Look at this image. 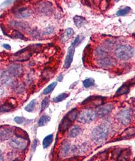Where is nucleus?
<instances>
[{
	"label": "nucleus",
	"mask_w": 135,
	"mask_h": 161,
	"mask_svg": "<svg viewBox=\"0 0 135 161\" xmlns=\"http://www.w3.org/2000/svg\"><path fill=\"white\" fill-rule=\"evenodd\" d=\"M36 105V99H33L24 108V109L27 112H32L34 109Z\"/></svg>",
	"instance_id": "obj_31"
},
{
	"label": "nucleus",
	"mask_w": 135,
	"mask_h": 161,
	"mask_svg": "<svg viewBox=\"0 0 135 161\" xmlns=\"http://www.w3.org/2000/svg\"><path fill=\"white\" fill-rule=\"evenodd\" d=\"M74 21L77 27H82L86 23L85 19L83 17L80 16H75L74 18Z\"/></svg>",
	"instance_id": "obj_22"
},
{
	"label": "nucleus",
	"mask_w": 135,
	"mask_h": 161,
	"mask_svg": "<svg viewBox=\"0 0 135 161\" xmlns=\"http://www.w3.org/2000/svg\"><path fill=\"white\" fill-rule=\"evenodd\" d=\"M62 78H63V75L61 74V75L60 76V77H59V78H57V81H61L62 79Z\"/></svg>",
	"instance_id": "obj_40"
},
{
	"label": "nucleus",
	"mask_w": 135,
	"mask_h": 161,
	"mask_svg": "<svg viewBox=\"0 0 135 161\" xmlns=\"http://www.w3.org/2000/svg\"><path fill=\"white\" fill-rule=\"evenodd\" d=\"M79 114V112L78 109L77 108H74L67 113L65 117H67L71 121L73 122L74 121L76 120V119H77V118H78Z\"/></svg>",
	"instance_id": "obj_20"
},
{
	"label": "nucleus",
	"mask_w": 135,
	"mask_h": 161,
	"mask_svg": "<svg viewBox=\"0 0 135 161\" xmlns=\"http://www.w3.org/2000/svg\"><path fill=\"white\" fill-rule=\"evenodd\" d=\"M13 130L11 128L6 127L0 130V142L8 140L12 137L13 135Z\"/></svg>",
	"instance_id": "obj_13"
},
{
	"label": "nucleus",
	"mask_w": 135,
	"mask_h": 161,
	"mask_svg": "<svg viewBox=\"0 0 135 161\" xmlns=\"http://www.w3.org/2000/svg\"><path fill=\"white\" fill-rule=\"evenodd\" d=\"M14 109V106L11 102H6L2 106H0V112H7Z\"/></svg>",
	"instance_id": "obj_23"
},
{
	"label": "nucleus",
	"mask_w": 135,
	"mask_h": 161,
	"mask_svg": "<svg viewBox=\"0 0 135 161\" xmlns=\"http://www.w3.org/2000/svg\"><path fill=\"white\" fill-rule=\"evenodd\" d=\"M80 43V37L79 36H78L75 39L74 42L72 43V44L69 48L68 51H67V53L66 55V58H65L64 64V68L65 69H68L71 66L73 61L75 47Z\"/></svg>",
	"instance_id": "obj_5"
},
{
	"label": "nucleus",
	"mask_w": 135,
	"mask_h": 161,
	"mask_svg": "<svg viewBox=\"0 0 135 161\" xmlns=\"http://www.w3.org/2000/svg\"><path fill=\"white\" fill-rule=\"evenodd\" d=\"M104 99V98L101 96H90L84 101L82 105L83 104H90V105L95 107H99L103 104Z\"/></svg>",
	"instance_id": "obj_11"
},
{
	"label": "nucleus",
	"mask_w": 135,
	"mask_h": 161,
	"mask_svg": "<svg viewBox=\"0 0 135 161\" xmlns=\"http://www.w3.org/2000/svg\"><path fill=\"white\" fill-rule=\"evenodd\" d=\"M83 86L86 88H89L90 87L93 86L95 84V80L93 78H88L86 79L83 81Z\"/></svg>",
	"instance_id": "obj_30"
},
{
	"label": "nucleus",
	"mask_w": 135,
	"mask_h": 161,
	"mask_svg": "<svg viewBox=\"0 0 135 161\" xmlns=\"http://www.w3.org/2000/svg\"><path fill=\"white\" fill-rule=\"evenodd\" d=\"M14 133L15 136L19 139H24V140L29 139L28 134H27V132L25 130H24L23 129L19 128V127H15Z\"/></svg>",
	"instance_id": "obj_18"
},
{
	"label": "nucleus",
	"mask_w": 135,
	"mask_h": 161,
	"mask_svg": "<svg viewBox=\"0 0 135 161\" xmlns=\"http://www.w3.org/2000/svg\"><path fill=\"white\" fill-rule=\"evenodd\" d=\"M13 161H22V160L20 158H16L14 160H13Z\"/></svg>",
	"instance_id": "obj_41"
},
{
	"label": "nucleus",
	"mask_w": 135,
	"mask_h": 161,
	"mask_svg": "<svg viewBox=\"0 0 135 161\" xmlns=\"http://www.w3.org/2000/svg\"><path fill=\"white\" fill-rule=\"evenodd\" d=\"M72 122L68 118L65 116L62 119L59 124V132L62 134L64 133V132H65L71 127V126H72Z\"/></svg>",
	"instance_id": "obj_14"
},
{
	"label": "nucleus",
	"mask_w": 135,
	"mask_h": 161,
	"mask_svg": "<svg viewBox=\"0 0 135 161\" xmlns=\"http://www.w3.org/2000/svg\"><path fill=\"white\" fill-rule=\"evenodd\" d=\"M131 156V151L130 149L121 150L120 154L117 157V161H130Z\"/></svg>",
	"instance_id": "obj_15"
},
{
	"label": "nucleus",
	"mask_w": 135,
	"mask_h": 161,
	"mask_svg": "<svg viewBox=\"0 0 135 161\" xmlns=\"http://www.w3.org/2000/svg\"><path fill=\"white\" fill-rule=\"evenodd\" d=\"M96 62L99 66L103 68H110L113 67L117 64V61L113 57L108 55L107 51L103 47H99L95 52Z\"/></svg>",
	"instance_id": "obj_1"
},
{
	"label": "nucleus",
	"mask_w": 135,
	"mask_h": 161,
	"mask_svg": "<svg viewBox=\"0 0 135 161\" xmlns=\"http://www.w3.org/2000/svg\"><path fill=\"white\" fill-rule=\"evenodd\" d=\"M11 25L13 26L14 27L19 28V29H22V30H26L27 27H29V25L26 23L18 22L16 21H12Z\"/></svg>",
	"instance_id": "obj_27"
},
{
	"label": "nucleus",
	"mask_w": 135,
	"mask_h": 161,
	"mask_svg": "<svg viewBox=\"0 0 135 161\" xmlns=\"http://www.w3.org/2000/svg\"><path fill=\"white\" fill-rule=\"evenodd\" d=\"M10 146L16 149L19 150H23L27 147V141L24 139H14L11 140L9 142Z\"/></svg>",
	"instance_id": "obj_10"
},
{
	"label": "nucleus",
	"mask_w": 135,
	"mask_h": 161,
	"mask_svg": "<svg viewBox=\"0 0 135 161\" xmlns=\"http://www.w3.org/2000/svg\"><path fill=\"white\" fill-rule=\"evenodd\" d=\"M95 111L91 108H86L83 109L78 116L77 121L82 124H89L93 122L96 118Z\"/></svg>",
	"instance_id": "obj_4"
},
{
	"label": "nucleus",
	"mask_w": 135,
	"mask_h": 161,
	"mask_svg": "<svg viewBox=\"0 0 135 161\" xmlns=\"http://www.w3.org/2000/svg\"><path fill=\"white\" fill-rule=\"evenodd\" d=\"M129 90H130V85L128 84H124L118 89L117 94H116V96H120L121 95V94H126L129 91Z\"/></svg>",
	"instance_id": "obj_26"
},
{
	"label": "nucleus",
	"mask_w": 135,
	"mask_h": 161,
	"mask_svg": "<svg viewBox=\"0 0 135 161\" xmlns=\"http://www.w3.org/2000/svg\"><path fill=\"white\" fill-rule=\"evenodd\" d=\"M39 7L40 8V11L44 14L50 13L52 12V5L49 2L42 3L40 6Z\"/></svg>",
	"instance_id": "obj_19"
},
{
	"label": "nucleus",
	"mask_w": 135,
	"mask_h": 161,
	"mask_svg": "<svg viewBox=\"0 0 135 161\" xmlns=\"http://www.w3.org/2000/svg\"><path fill=\"white\" fill-rule=\"evenodd\" d=\"M114 108V106L113 104L108 103L104 105H101L100 106L98 107L95 111L96 116L99 118H103L105 116L108 115V114L113 110Z\"/></svg>",
	"instance_id": "obj_8"
},
{
	"label": "nucleus",
	"mask_w": 135,
	"mask_h": 161,
	"mask_svg": "<svg viewBox=\"0 0 135 161\" xmlns=\"http://www.w3.org/2000/svg\"><path fill=\"white\" fill-rule=\"evenodd\" d=\"M74 34V31L73 29H72V28H68V29H67L65 30L64 37L65 40H67V39L70 38L72 36H73Z\"/></svg>",
	"instance_id": "obj_34"
},
{
	"label": "nucleus",
	"mask_w": 135,
	"mask_h": 161,
	"mask_svg": "<svg viewBox=\"0 0 135 161\" xmlns=\"http://www.w3.org/2000/svg\"><path fill=\"white\" fill-rule=\"evenodd\" d=\"M117 119L121 124L128 125L132 119V112L129 109H124L120 111L117 114Z\"/></svg>",
	"instance_id": "obj_6"
},
{
	"label": "nucleus",
	"mask_w": 135,
	"mask_h": 161,
	"mask_svg": "<svg viewBox=\"0 0 135 161\" xmlns=\"http://www.w3.org/2000/svg\"><path fill=\"white\" fill-rule=\"evenodd\" d=\"M50 121H51V118L49 116L43 115L39 119V122H38L39 126H40V127L44 126L47 125L48 123Z\"/></svg>",
	"instance_id": "obj_25"
},
{
	"label": "nucleus",
	"mask_w": 135,
	"mask_h": 161,
	"mask_svg": "<svg viewBox=\"0 0 135 161\" xmlns=\"http://www.w3.org/2000/svg\"><path fill=\"white\" fill-rule=\"evenodd\" d=\"M13 13L16 17L23 19L30 17L33 14V12L31 9L26 6L16 8L13 10Z\"/></svg>",
	"instance_id": "obj_7"
},
{
	"label": "nucleus",
	"mask_w": 135,
	"mask_h": 161,
	"mask_svg": "<svg viewBox=\"0 0 135 161\" xmlns=\"http://www.w3.org/2000/svg\"><path fill=\"white\" fill-rule=\"evenodd\" d=\"M69 96V94H67V93H62L59 95H58L57 96H56L55 98H54L53 99V101L54 102H61L62 101H64V99H65L67 98H68Z\"/></svg>",
	"instance_id": "obj_29"
},
{
	"label": "nucleus",
	"mask_w": 135,
	"mask_h": 161,
	"mask_svg": "<svg viewBox=\"0 0 135 161\" xmlns=\"http://www.w3.org/2000/svg\"><path fill=\"white\" fill-rule=\"evenodd\" d=\"M3 47H4V48H5V49H6V50H11V46H10V45H9V44H3Z\"/></svg>",
	"instance_id": "obj_38"
},
{
	"label": "nucleus",
	"mask_w": 135,
	"mask_h": 161,
	"mask_svg": "<svg viewBox=\"0 0 135 161\" xmlns=\"http://www.w3.org/2000/svg\"><path fill=\"white\" fill-rule=\"evenodd\" d=\"M57 86V82H54L52 83H51V84H49V86H48L43 91V94H45V95H47V94H49V93H51L55 88V86Z\"/></svg>",
	"instance_id": "obj_28"
},
{
	"label": "nucleus",
	"mask_w": 135,
	"mask_h": 161,
	"mask_svg": "<svg viewBox=\"0 0 135 161\" xmlns=\"http://www.w3.org/2000/svg\"><path fill=\"white\" fill-rule=\"evenodd\" d=\"M13 36L15 38H19V39H25V37L23 34L18 31H14L13 32Z\"/></svg>",
	"instance_id": "obj_35"
},
{
	"label": "nucleus",
	"mask_w": 135,
	"mask_h": 161,
	"mask_svg": "<svg viewBox=\"0 0 135 161\" xmlns=\"http://www.w3.org/2000/svg\"><path fill=\"white\" fill-rule=\"evenodd\" d=\"M12 82L11 76L6 71H0V82L3 85L10 84Z\"/></svg>",
	"instance_id": "obj_16"
},
{
	"label": "nucleus",
	"mask_w": 135,
	"mask_h": 161,
	"mask_svg": "<svg viewBox=\"0 0 135 161\" xmlns=\"http://www.w3.org/2000/svg\"><path fill=\"white\" fill-rule=\"evenodd\" d=\"M71 149V144L69 140H64L62 141V143L61 144L60 150H59V154L61 157H64L68 155L70 152Z\"/></svg>",
	"instance_id": "obj_12"
},
{
	"label": "nucleus",
	"mask_w": 135,
	"mask_h": 161,
	"mask_svg": "<svg viewBox=\"0 0 135 161\" xmlns=\"http://www.w3.org/2000/svg\"><path fill=\"white\" fill-rule=\"evenodd\" d=\"M7 71L11 76L19 77L23 74L24 69L21 65L17 64H11L8 66Z\"/></svg>",
	"instance_id": "obj_9"
},
{
	"label": "nucleus",
	"mask_w": 135,
	"mask_h": 161,
	"mask_svg": "<svg viewBox=\"0 0 135 161\" xmlns=\"http://www.w3.org/2000/svg\"><path fill=\"white\" fill-rule=\"evenodd\" d=\"M54 32V28L52 27H48L44 30L43 34L46 35H49Z\"/></svg>",
	"instance_id": "obj_36"
},
{
	"label": "nucleus",
	"mask_w": 135,
	"mask_h": 161,
	"mask_svg": "<svg viewBox=\"0 0 135 161\" xmlns=\"http://www.w3.org/2000/svg\"><path fill=\"white\" fill-rule=\"evenodd\" d=\"M50 102V98L49 97L45 98L41 103V112H42L44 110H45L49 105Z\"/></svg>",
	"instance_id": "obj_33"
},
{
	"label": "nucleus",
	"mask_w": 135,
	"mask_h": 161,
	"mask_svg": "<svg viewBox=\"0 0 135 161\" xmlns=\"http://www.w3.org/2000/svg\"><path fill=\"white\" fill-rule=\"evenodd\" d=\"M81 133L82 129L79 126H74L69 131L68 136L71 138H74L79 136Z\"/></svg>",
	"instance_id": "obj_17"
},
{
	"label": "nucleus",
	"mask_w": 135,
	"mask_h": 161,
	"mask_svg": "<svg viewBox=\"0 0 135 161\" xmlns=\"http://www.w3.org/2000/svg\"><path fill=\"white\" fill-rule=\"evenodd\" d=\"M135 136V127H130L125 129L121 136L123 138H129Z\"/></svg>",
	"instance_id": "obj_21"
},
{
	"label": "nucleus",
	"mask_w": 135,
	"mask_h": 161,
	"mask_svg": "<svg viewBox=\"0 0 135 161\" xmlns=\"http://www.w3.org/2000/svg\"><path fill=\"white\" fill-rule=\"evenodd\" d=\"M53 141V134H49L43 140L42 145L44 149L49 147Z\"/></svg>",
	"instance_id": "obj_24"
},
{
	"label": "nucleus",
	"mask_w": 135,
	"mask_h": 161,
	"mask_svg": "<svg viewBox=\"0 0 135 161\" xmlns=\"http://www.w3.org/2000/svg\"><path fill=\"white\" fill-rule=\"evenodd\" d=\"M14 121L17 123L18 124H21L23 123L24 122L25 119L23 117H21V116H17L14 119Z\"/></svg>",
	"instance_id": "obj_37"
},
{
	"label": "nucleus",
	"mask_w": 135,
	"mask_h": 161,
	"mask_svg": "<svg viewBox=\"0 0 135 161\" xmlns=\"http://www.w3.org/2000/svg\"><path fill=\"white\" fill-rule=\"evenodd\" d=\"M131 11V8L128 6H127L126 8H124L123 9H120V10H119L117 13V16H125L128 14Z\"/></svg>",
	"instance_id": "obj_32"
},
{
	"label": "nucleus",
	"mask_w": 135,
	"mask_h": 161,
	"mask_svg": "<svg viewBox=\"0 0 135 161\" xmlns=\"http://www.w3.org/2000/svg\"><path fill=\"white\" fill-rule=\"evenodd\" d=\"M4 160V157H3V154L2 150L0 149V161H3Z\"/></svg>",
	"instance_id": "obj_39"
},
{
	"label": "nucleus",
	"mask_w": 135,
	"mask_h": 161,
	"mask_svg": "<svg viewBox=\"0 0 135 161\" xmlns=\"http://www.w3.org/2000/svg\"><path fill=\"white\" fill-rule=\"evenodd\" d=\"M109 132V126L107 124H101L93 130L92 132V138L96 143L100 144L107 139Z\"/></svg>",
	"instance_id": "obj_2"
},
{
	"label": "nucleus",
	"mask_w": 135,
	"mask_h": 161,
	"mask_svg": "<svg viewBox=\"0 0 135 161\" xmlns=\"http://www.w3.org/2000/svg\"><path fill=\"white\" fill-rule=\"evenodd\" d=\"M115 55L120 60L127 61L131 58L134 55L133 47L127 44H121L115 50Z\"/></svg>",
	"instance_id": "obj_3"
}]
</instances>
